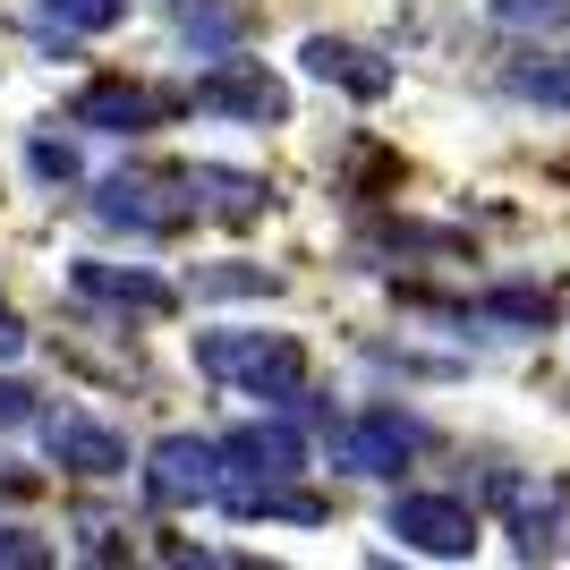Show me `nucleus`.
I'll return each mask as SVG.
<instances>
[{"label":"nucleus","instance_id":"f257e3e1","mask_svg":"<svg viewBox=\"0 0 570 570\" xmlns=\"http://www.w3.org/2000/svg\"><path fill=\"white\" fill-rule=\"evenodd\" d=\"M196 366L214 383H247L256 401H307V350L289 333H205L196 341Z\"/></svg>","mask_w":570,"mask_h":570},{"label":"nucleus","instance_id":"f03ea898","mask_svg":"<svg viewBox=\"0 0 570 570\" xmlns=\"http://www.w3.org/2000/svg\"><path fill=\"white\" fill-rule=\"evenodd\" d=\"M417 443H426V426L401 417V409H357V417H341V426L324 434L333 469H350V476H392Z\"/></svg>","mask_w":570,"mask_h":570},{"label":"nucleus","instance_id":"7ed1b4c3","mask_svg":"<svg viewBox=\"0 0 570 570\" xmlns=\"http://www.w3.org/2000/svg\"><path fill=\"white\" fill-rule=\"evenodd\" d=\"M145 494L163 511H188V502H222V443L205 434H163L145 452Z\"/></svg>","mask_w":570,"mask_h":570},{"label":"nucleus","instance_id":"20e7f679","mask_svg":"<svg viewBox=\"0 0 570 570\" xmlns=\"http://www.w3.org/2000/svg\"><path fill=\"white\" fill-rule=\"evenodd\" d=\"M188 102L196 111H214V119H289V86L264 60H214V69L188 86Z\"/></svg>","mask_w":570,"mask_h":570},{"label":"nucleus","instance_id":"39448f33","mask_svg":"<svg viewBox=\"0 0 570 570\" xmlns=\"http://www.w3.org/2000/svg\"><path fill=\"white\" fill-rule=\"evenodd\" d=\"M383 528H392L409 553H434V562L476 553V511L460 494H401L392 511H383Z\"/></svg>","mask_w":570,"mask_h":570},{"label":"nucleus","instance_id":"423d86ee","mask_svg":"<svg viewBox=\"0 0 570 570\" xmlns=\"http://www.w3.org/2000/svg\"><path fill=\"white\" fill-rule=\"evenodd\" d=\"M43 452L60 460V469L77 476H128V443H119L102 417H86V409H43Z\"/></svg>","mask_w":570,"mask_h":570},{"label":"nucleus","instance_id":"0eeeda50","mask_svg":"<svg viewBox=\"0 0 570 570\" xmlns=\"http://www.w3.org/2000/svg\"><path fill=\"white\" fill-rule=\"evenodd\" d=\"M69 289L77 298H102V307H128V315H170L179 307V289L163 273H145V264H69Z\"/></svg>","mask_w":570,"mask_h":570},{"label":"nucleus","instance_id":"6e6552de","mask_svg":"<svg viewBox=\"0 0 570 570\" xmlns=\"http://www.w3.org/2000/svg\"><path fill=\"white\" fill-rule=\"evenodd\" d=\"M170 188V170L154 179V170H119V179H102V196H95V214L111 222V230H137V238H163V230H179L188 222V205H154V196Z\"/></svg>","mask_w":570,"mask_h":570},{"label":"nucleus","instance_id":"1a4fd4ad","mask_svg":"<svg viewBox=\"0 0 570 570\" xmlns=\"http://www.w3.org/2000/svg\"><path fill=\"white\" fill-rule=\"evenodd\" d=\"M77 128H102V137H145L154 119H163V102L145 95V86H128V77H102V86H86V95L69 102Z\"/></svg>","mask_w":570,"mask_h":570},{"label":"nucleus","instance_id":"9d476101","mask_svg":"<svg viewBox=\"0 0 570 570\" xmlns=\"http://www.w3.org/2000/svg\"><path fill=\"white\" fill-rule=\"evenodd\" d=\"M222 460H230L238 476H298V469H307V443H298L282 417H273V426L256 417V426H230V434H222Z\"/></svg>","mask_w":570,"mask_h":570},{"label":"nucleus","instance_id":"9b49d317","mask_svg":"<svg viewBox=\"0 0 570 570\" xmlns=\"http://www.w3.org/2000/svg\"><path fill=\"white\" fill-rule=\"evenodd\" d=\"M307 77H324V86H350L357 102H375L392 95V60H375V51H357V43H333V35H307Z\"/></svg>","mask_w":570,"mask_h":570},{"label":"nucleus","instance_id":"f8f14e48","mask_svg":"<svg viewBox=\"0 0 570 570\" xmlns=\"http://www.w3.org/2000/svg\"><path fill=\"white\" fill-rule=\"evenodd\" d=\"M188 188L214 205V214H256V205H273V188H264L256 170H222V163H188Z\"/></svg>","mask_w":570,"mask_h":570},{"label":"nucleus","instance_id":"ddd939ff","mask_svg":"<svg viewBox=\"0 0 570 570\" xmlns=\"http://www.w3.org/2000/svg\"><path fill=\"white\" fill-rule=\"evenodd\" d=\"M502 86L520 102H546V111H570V60H511Z\"/></svg>","mask_w":570,"mask_h":570},{"label":"nucleus","instance_id":"4468645a","mask_svg":"<svg viewBox=\"0 0 570 570\" xmlns=\"http://www.w3.org/2000/svg\"><path fill=\"white\" fill-rule=\"evenodd\" d=\"M562 520H570V485H546V502H520V553L528 562L562 546Z\"/></svg>","mask_w":570,"mask_h":570},{"label":"nucleus","instance_id":"2eb2a0df","mask_svg":"<svg viewBox=\"0 0 570 570\" xmlns=\"http://www.w3.org/2000/svg\"><path fill=\"white\" fill-rule=\"evenodd\" d=\"M476 315H485V324H520V333H537V324H553V289H485Z\"/></svg>","mask_w":570,"mask_h":570},{"label":"nucleus","instance_id":"dca6fc26","mask_svg":"<svg viewBox=\"0 0 570 570\" xmlns=\"http://www.w3.org/2000/svg\"><path fill=\"white\" fill-rule=\"evenodd\" d=\"M179 26H188L196 60H205V51H230V43H238V26H247V18H238L230 0H188V18H179Z\"/></svg>","mask_w":570,"mask_h":570},{"label":"nucleus","instance_id":"f3484780","mask_svg":"<svg viewBox=\"0 0 570 570\" xmlns=\"http://www.w3.org/2000/svg\"><path fill=\"white\" fill-rule=\"evenodd\" d=\"M494 9V26H511V35H562L570 26V0H485Z\"/></svg>","mask_w":570,"mask_h":570},{"label":"nucleus","instance_id":"a211bd4d","mask_svg":"<svg viewBox=\"0 0 570 570\" xmlns=\"http://www.w3.org/2000/svg\"><path fill=\"white\" fill-rule=\"evenodd\" d=\"M51 26H69V35H111L119 18H128V0H43Z\"/></svg>","mask_w":570,"mask_h":570},{"label":"nucleus","instance_id":"6ab92c4d","mask_svg":"<svg viewBox=\"0 0 570 570\" xmlns=\"http://www.w3.org/2000/svg\"><path fill=\"white\" fill-rule=\"evenodd\" d=\"M273 273L264 264H214V273H196V298H264Z\"/></svg>","mask_w":570,"mask_h":570},{"label":"nucleus","instance_id":"aec40b11","mask_svg":"<svg viewBox=\"0 0 570 570\" xmlns=\"http://www.w3.org/2000/svg\"><path fill=\"white\" fill-rule=\"evenodd\" d=\"M26 163H35V179L69 188V179H77V145H51V137H35V145H26Z\"/></svg>","mask_w":570,"mask_h":570},{"label":"nucleus","instance_id":"412c9836","mask_svg":"<svg viewBox=\"0 0 570 570\" xmlns=\"http://www.w3.org/2000/svg\"><path fill=\"white\" fill-rule=\"evenodd\" d=\"M0 562H18V570H35V562H51V546H35L26 528H0Z\"/></svg>","mask_w":570,"mask_h":570},{"label":"nucleus","instance_id":"4be33fe9","mask_svg":"<svg viewBox=\"0 0 570 570\" xmlns=\"http://www.w3.org/2000/svg\"><path fill=\"white\" fill-rule=\"evenodd\" d=\"M26 417H35V392L0 375V434H9V426H26Z\"/></svg>","mask_w":570,"mask_h":570},{"label":"nucleus","instance_id":"5701e85b","mask_svg":"<svg viewBox=\"0 0 570 570\" xmlns=\"http://www.w3.org/2000/svg\"><path fill=\"white\" fill-rule=\"evenodd\" d=\"M18 350H26V324H18L9 307H0V357H18Z\"/></svg>","mask_w":570,"mask_h":570}]
</instances>
